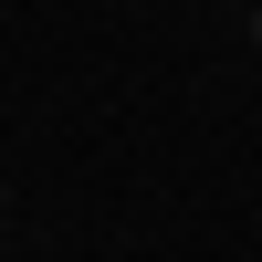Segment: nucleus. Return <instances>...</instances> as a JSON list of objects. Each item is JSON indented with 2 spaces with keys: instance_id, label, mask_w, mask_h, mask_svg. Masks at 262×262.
<instances>
[{
  "instance_id": "nucleus-1",
  "label": "nucleus",
  "mask_w": 262,
  "mask_h": 262,
  "mask_svg": "<svg viewBox=\"0 0 262 262\" xmlns=\"http://www.w3.org/2000/svg\"><path fill=\"white\" fill-rule=\"evenodd\" d=\"M252 32H262V11H252Z\"/></svg>"
}]
</instances>
